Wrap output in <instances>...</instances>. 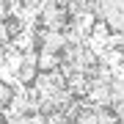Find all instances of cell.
<instances>
[{"instance_id":"cell-1","label":"cell","mask_w":124,"mask_h":124,"mask_svg":"<svg viewBox=\"0 0 124 124\" xmlns=\"http://www.w3.org/2000/svg\"><path fill=\"white\" fill-rule=\"evenodd\" d=\"M6 124H47V116L41 113H3Z\"/></svg>"},{"instance_id":"cell-2","label":"cell","mask_w":124,"mask_h":124,"mask_svg":"<svg viewBox=\"0 0 124 124\" xmlns=\"http://www.w3.org/2000/svg\"><path fill=\"white\" fill-rule=\"evenodd\" d=\"M110 110H113V116H116V121H119V124H124V99H119V102L110 108Z\"/></svg>"}]
</instances>
